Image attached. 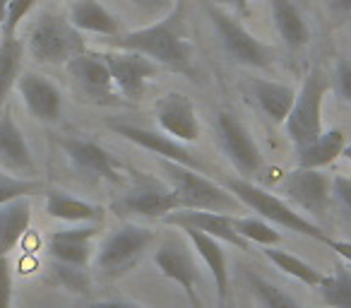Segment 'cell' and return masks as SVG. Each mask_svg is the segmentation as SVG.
<instances>
[{
  "label": "cell",
  "mask_w": 351,
  "mask_h": 308,
  "mask_svg": "<svg viewBox=\"0 0 351 308\" xmlns=\"http://www.w3.org/2000/svg\"><path fill=\"white\" fill-rule=\"evenodd\" d=\"M58 147L68 157L70 167L84 178L92 181H106V183H125L130 178V171L113 157L106 147L99 142L89 140L82 135H63L58 137Z\"/></svg>",
  "instance_id": "obj_9"
},
{
  "label": "cell",
  "mask_w": 351,
  "mask_h": 308,
  "mask_svg": "<svg viewBox=\"0 0 351 308\" xmlns=\"http://www.w3.org/2000/svg\"><path fill=\"white\" fill-rule=\"evenodd\" d=\"M164 224L183 229V226H193V229L202 231L207 236H215L221 244H229L239 250H250V244L236 231L234 215H224V212H207V210H176L169 217H164Z\"/></svg>",
  "instance_id": "obj_18"
},
{
  "label": "cell",
  "mask_w": 351,
  "mask_h": 308,
  "mask_svg": "<svg viewBox=\"0 0 351 308\" xmlns=\"http://www.w3.org/2000/svg\"><path fill=\"white\" fill-rule=\"evenodd\" d=\"M0 308H12V265H10V258H0Z\"/></svg>",
  "instance_id": "obj_39"
},
{
  "label": "cell",
  "mask_w": 351,
  "mask_h": 308,
  "mask_svg": "<svg viewBox=\"0 0 351 308\" xmlns=\"http://www.w3.org/2000/svg\"><path fill=\"white\" fill-rule=\"evenodd\" d=\"M181 231L191 241L193 250L202 260V265L210 270L212 279H215L217 301H219V306H224L226 298H229V263H226V253L221 248V241H217L215 236L202 234V231L193 229V226H183Z\"/></svg>",
  "instance_id": "obj_21"
},
{
  "label": "cell",
  "mask_w": 351,
  "mask_h": 308,
  "mask_svg": "<svg viewBox=\"0 0 351 308\" xmlns=\"http://www.w3.org/2000/svg\"><path fill=\"white\" fill-rule=\"evenodd\" d=\"M341 157H344V159H349V162H351V142H346L344 152H341Z\"/></svg>",
  "instance_id": "obj_45"
},
{
  "label": "cell",
  "mask_w": 351,
  "mask_h": 308,
  "mask_svg": "<svg viewBox=\"0 0 351 308\" xmlns=\"http://www.w3.org/2000/svg\"><path fill=\"white\" fill-rule=\"evenodd\" d=\"M36 0H8V15L3 22V36L5 39H17V29L22 27V22L29 17V12L34 10Z\"/></svg>",
  "instance_id": "obj_35"
},
{
  "label": "cell",
  "mask_w": 351,
  "mask_h": 308,
  "mask_svg": "<svg viewBox=\"0 0 351 308\" xmlns=\"http://www.w3.org/2000/svg\"><path fill=\"white\" fill-rule=\"evenodd\" d=\"M322 244H327L346 265H351V241H337V239H330V236H327Z\"/></svg>",
  "instance_id": "obj_41"
},
{
  "label": "cell",
  "mask_w": 351,
  "mask_h": 308,
  "mask_svg": "<svg viewBox=\"0 0 351 308\" xmlns=\"http://www.w3.org/2000/svg\"><path fill=\"white\" fill-rule=\"evenodd\" d=\"M263 255H265V258H267L269 263H272L277 270H282V272H284V274H289V277L298 279V282L306 284V287H320L322 277H325V274H322L317 268H313L311 263L301 260L298 255L289 253V250L277 248V246H265Z\"/></svg>",
  "instance_id": "obj_29"
},
{
  "label": "cell",
  "mask_w": 351,
  "mask_h": 308,
  "mask_svg": "<svg viewBox=\"0 0 351 308\" xmlns=\"http://www.w3.org/2000/svg\"><path fill=\"white\" fill-rule=\"evenodd\" d=\"M130 5L140 15L152 17V20H161V17L173 10V0H130Z\"/></svg>",
  "instance_id": "obj_38"
},
{
  "label": "cell",
  "mask_w": 351,
  "mask_h": 308,
  "mask_svg": "<svg viewBox=\"0 0 351 308\" xmlns=\"http://www.w3.org/2000/svg\"><path fill=\"white\" fill-rule=\"evenodd\" d=\"M8 15V0H0V29H3V22H5Z\"/></svg>",
  "instance_id": "obj_44"
},
{
  "label": "cell",
  "mask_w": 351,
  "mask_h": 308,
  "mask_svg": "<svg viewBox=\"0 0 351 308\" xmlns=\"http://www.w3.org/2000/svg\"><path fill=\"white\" fill-rule=\"evenodd\" d=\"M332 89L344 104L351 106V60H339L332 75Z\"/></svg>",
  "instance_id": "obj_37"
},
{
  "label": "cell",
  "mask_w": 351,
  "mask_h": 308,
  "mask_svg": "<svg viewBox=\"0 0 351 308\" xmlns=\"http://www.w3.org/2000/svg\"><path fill=\"white\" fill-rule=\"evenodd\" d=\"M325 8L332 17H349L351 15V0H325Z\"/></svg>",
  "instance_id": "obj_42"
},
{
  "label": "cell",
  "mask_w": 351,
  "mask_h": 308,
  "mask_svg": "<svg viewBox=\"0 0 351 308\" xmlns=\"http://www.w3.org/2000/svg\"><path fill=\"white\" fill-rule=\"evenodd\" d=\"M41 191H44V181L41 178H25L0 169V205L17 200V198H32Z\"/></svg>",
  "instance_id": "obj_33"
},
{
  "label": "cell",
  "mask_w": 351,
  "mask_h": 308,
  "mask_svg": "<svg viewBox=\"0 0 351 308\" xmlns=\"http://www.w3.org/2000/svg\"><path fill=\"white\" fill-rule=\"evenodd\" d=\"M245 87H248L250 97L260 106V111L272 123H282L284 126L293 102H296V89L284 82H277V80H265V78H250L245 82Z\"/></svg>",
  "instance_id": "obj_22"
},
{
  "label": "cell",
  "mask_w": 351,
  "mask_h": 308,
  "mask_svg": "<svg viewBox=\"0 0 351 308\" xmlns=\"http://www.w3.org/2000/svg\"><path fill=\"white\" fill-rule=\"evenodd\" d=\"M154 118L161 132L173 140L191 145L200 140V118L191 97L181 92H169L154 104Z\"/></svg>",
  "instance_id": "obj_16"
},
{
  "label": "cell",
  "mask_w": 351,
  "mask_h": 308,
  "mask_svg": "<svg viewBox=\"0 0 351 308\" xmlns=\"http://www.w3.org/2000/svg\"><path fill=\"white\" fill-rule=\"evenodd\" d=\"M332 205L339 210V217L351 229V178L349 176L332 178Z\"/></svg>",
  "instance_id": "obj_36"
},
{
  "label": "cell",
  "mask_w": 351,
  "mask_h": 308,
  "mask_svg": "<svg viewBox=\"0 0 351 308\" xmlns=\"http://www.w3.org/2000/svg\"><path fill=\"white\" fill-rule=\"evenodd\" d=\"M272 8V20L277 27L279 39L284 41L289 51H303L311 41V29H308L303 12L293 0H269Z\"/></svg>",
  "instance_id": "obj_25"
},
{
  "label": "cell",
  "mask_w": 351,
  "mask_h": 308,
  "mask_svg": "<svg viewBox=\"0 0 351 308\" xmlns=\"http://www.w3.org/2000/svg\"><path fill=\"white\" fill-rule=\"evenodd\" d=\"M212 3H215V5H229L239 12H248V5H250V0H212Z\"/></svg>",
  "instance_id": "obj_43"
},
{
  "label": "cell",
  "mask_w": 351,
  "mask_h": 308,
  "mask_svg": "<svg viewBox=\"0 0 351 308\" xmlns=\"http://www.w3.org/2000/svg\"><path fill=\"white\" fill-rule=\"evenodd\" d=\"M330 87V78L320 65H313L303 78L301 89L296 92V102H293L291 111L284 121L287 137L293 142L296 150L311 145L325 130L322 128V102H325Z\"/></svg>",
  "instance_id": "obj_6"
},
{
  "label": "cell",
  "mask_w": 351,
  "mask_h": 308,
  "mask_svg": "<svg viewBox=\"0 0 351 308\" xmlns=\"http://www.w3.org/2000/svg\"><path fill=\"white\" fill-rule=\"evenodd\" d=\"M65 70L84 102L94 104V106H118L125 102L113 84L111 70H108L101 51H84V54L75 56L65 65Z\"/></svg>",
  "instance_id": "obj_10"
},
{
  "label": "cell",
  "mask_w": 351,
  "mask_h": 308,
  "mask_svg": "<svg viewBox=\"0 0 351 308\" xmlns=\"http://www.w3.org/2000/svg\"><path fill=\"white\" fill-rule=\"evenodd\" d=\"M284 196L313 222H320L330 215L332 207V178L320 169L298 167L284 181Z\"/></svg>",
  "instance_id": "obj_14"
},
{
  "label": "cell",
  "mask_w": 351,
  "mask_h": 308,
  "mask_svg": "<svg viewBox=\"0 0 351 308\" xmlns=\"http://www.w3.org/2000/svg\"><path fill=\"white\" fill-rule=\"evenodd\" d=\"M116 49L137 51L161 68L193 75V44L186 32L183 8H176L161 20L149 22L140 29L123 32L121 36H116Z\"/></svg>",
  "instance_id": "obj_1"
},
{
  "label": "cell",
  "mask_w": 351,
  "mask_h": 308,
  "mask_svg": "<svg viewBox=\"0 0 351 308\" xmlns=\"http://www.w3.org/2000/svg\"><path fill=\"white\" fill-rule=\"evenodd\" d=\"M217 140L224 152V157L234 164V169L241 174V178H253L255 174H260L265 159L260 152L255 137L250 135V130L234 116V113L221 111L217 116Z\"/></svg>",
  "instance_id": "obj_12"
},
{
  "label": "cell",
  "mask_w": 351,
  "mask_h": 308,
  "mask_svg": "<svg viewBox=\"0 0 351 308\" xmlns=\"http://www.w3.org/2000/svg\"><path fill=\"white\" fill-rule=\"evenodd\" d=\"M317 289L327 308H351V265L339 263L330 277H322Z\"/></svg>",
  "instance_id": "obj_31"
},
{
  "label": "cell",
  "mask_w": 351,
  "mask_h": 308,
  "mask_svg": "<svg viewBox=\"0 0 351 308\" xmlns=\"http://www.w3.org/2000/svg\"><path fill=\"white\" fill-rule=\"evenodd\" d=\"M25 44L20 39H0V113L5 111L8 97L22 75Z\"/></svg>",
  "instance_id": "obj_28"
},
{
  "label": "cell",
  "mask_w": 351,
  "mask_h": 308,
  "mask_svg": "<svg viewBox=\"0 0 351 308\" xmlns=\"http://www.w3.org/2000/svg\"><path fill=\"white\" fill-rule=\"evenodd\" d=\"M101 56L106 60L108 70H111V78L118 94L125 102H140L145 97L149 80H154L161 70L159 63L137 54V51L116 49V51H101Z\"/></svg>",
  "instance_id": "obj_13"
},
{
  "label": "cell",
  "mask_w": 351,
  "mask_h": 308,
  "mask_svg": "<svg viewBox=\"0 0 351 308\" xmlns=\"http://www.w3.org/2000/svg\"><path fill=\"white\" fill-rule=\"evenodd\" d=\"M226 188L239 198V202L243 207H248L250 212H255L258 217H263L265 222L279 226V229H289L293 234L311 236L315 241H325L327 234L317 222H313L311 217H306L303 212H298L287 198H279L274 193L265 191V188L255 186L253 181L241 176H226L224 181Z\"/></svg>",
  "instance_id": "obj_2"
},
{
  "label": "cell",
  "mask_w": 351,
  "mask_h": 308,
  "mask_svg": "<svg viewBox=\"0 0 351 308\" xmlns=\"http://www.w3.org/2000/svg\"><path fill=\"white\" fill-rule=\"evenodd\" d=\"M164 178L173 188L181 210H207V212H224V215H239L241 202L224 183L212 181L207 174L197 169L183 167V164L159 159Z\"/></svg>",
  "instance_id": "obj_3"
},
{
  "label": "cell",
  "mask_w": 351,
  "mask_h": 308,
  "mask_svg": "<svg viewBox=\"0 0 351 308\" xmlns=\"http://www.w3.org/2000/svg\"><path fill=\"white\" fill-rule=\"evenodd\" d=\"M51 272H53L56 282L68 289V292L84 294V296L92 292V279H89L87 268H73V265H63V263L51 260Z\"/></svg>",
  "instance_id": "obj_34"
},
{
  "label": "cell",
  "mask_w": 351,
  "mask_h": 308,
  "mask_svg": "<svg viewBox=\"0 0 351 308\" xmlns=\"http://www.w3.org/2000/svg\"><path fill=\"white\" fill-rule=\"evenodd\" d=\"M17 89L25 102L27 111L41 123H56L63 111V97L60 89L49 78L39 73H22L17 80Z\"/></svg>",
  "instance_id": "obj_20"
},
{
  "label": "cell",
  "mask_w": 351,
  "mask_h": 308,
  "mask_svg": "<svg viewBox=\"0 0 351 308\" xmlns=\"http://www.w3.org/2000/svg\"><path fill=\"white\" fill-rule=\"evenodd\" d=\"M106 126H108V130L125 137L128 142L152 152L154 157L166 159V162L183 164V167H191V169H197V171L207 174V169L197 162L195 154H191V150H188L183 142L173 140V137H169L166 132L152 130V128H142V126H132V123H118V121H108Z\"/></svg>",
  "instance_id": "obj_15"
},
{
  "label": "cell",
  "mask_w": 351,
  "mask_h": 308,
  "mask_svg": "<svg viewBox=\"0 0 351 308\" xmlns=\"http://www.w3.org/2000/svg\"><path fill=\"white\" fill-rule=\"evenodd\" d=\"M154 244H156L154 229L137 224V222H123L121 226H116L99 244L92 260L94 272L104 282H113V279L130 272Z\"/></svg>",
  "instance_id": "obj_4"
},
{
  "label": "cell",
  "mask_w": 351,
  "mask_h": 308,
  "mask_svg": "<svg viewBox=\"0 0 351 308\" xmlns=\"http://www.w3.org/2000/svg\"><path fill=\"white\" fill-rule=\"evenodd\" d=\"M32 226L29 198H17L0 205V258H10L15 246L25 239Z\"/></svg>",
  "instance_id": "obj_26"
},
{
  "label": "cell",
  "mask_w": 351,
  "mask_h": 308,
  "mask_svg": "<svg viewBox=\"0 0 351 308\" xmlns=\"http://www.w3.org/2000/svg\"><path fill=\"white\" fill-rule=\"evenodd\" d=\"M154 263L166 279L176 282L183 289L191 308H202L200 298V270L193 255L191 241H181L176 236H166L154 250Z\"/></svg>",
  "instance_id": "obj_11"
},
{
  "label": "cell",
  "mask_w": 351,
  "mask_h": 308,
  "mask_svg": "<svg viewBox=\"0 0 351 308\" xmlns=\"http://www.w3.org/2000/svg\"><path fill=\"white\" fill-rule=\"evenodd\" d=\"M46 215L53 220L68 222V224H101L104 210L94 202L80 200L65 191H46L44 193Z\"/></svg>",
  "instance_id": "obj_24"
},
{
  "label": "cell",
  "mask_w": 351,
  "mask_h": 308,
  "mask_svg": "<svg viewBox=\"0 0 351 308\" xmlns=\"http://www.w3.org/2000/svg\"><path fill=\"white\" fill-rule=\"evenodd\" d=\"M68 17L80 32L111 36V39L123 34L121 20H118L104 3H99V0H73V3H70Z\"/></svg>",
  "instance_id": "obj_23"
},
{
  "label": "cell",
  "mask_w": 351,
  "mask_h": 308,
  "mask_svg": "<svg viewBox=\"0 0 351 308\" xmlns=\"http://www.w3.org/2000/svg\"><path fill=\"white\" fill-rule=\"evenodd\" d=\"M130 188L111 202V210L123 220H161L181 210L173 188L166 181L142 171H130Z\"/></svg>",
  "instance_id": "obj_7"
},
{
  "label": "cell",
  "mask_w": 351,
  "mask_h": 308,
  "mask_svg": "<svg viewBox=\"0 0 351 308\" xmlns=\"http://www.w3.org/2000/svg\"><path fill=\"white\" fill-rule=\"evenodd\" d=\"M99 236V224H77L70 229L53 231L49 236V258L56 263L73 265V268H89L94 260V241Z\"/></svg>",
  "instance_id": "obj_17"
},
{
  "label": "cell",
  "mask_w": 351,
  "mask_h": 308,
  "mask_svg": "<svg viewBox=\"0 0 351 308\" xmlns=\"http://www.w3.org/2000/svg\"><path fill=\"white\" fill-rule=\"evenodd\" d=\"M207 15L217 29V36L221 41V49L229 56L231 63L243 65L253 70H274V49L260 41L255 34H250L234 15L221 10V5L207 3Z\"/></svg>",
  "instance_id": "obj_8"
},
{
  "label": "cell",
  "mask_w": 351,
  "mask_h": 308,
  "mask_svg": "<svg viewBox=\"0 0 351 308\" xmlns=\"http://www.w3.org/2000/svg\"><path fill=\"white\" fill-rule=\"evenodd\" d=\"M27 51L36 63L44 65H68L75 56L84 54L87 44L77 27L68 15L56 10H44L36 17L27 39Z\"/></svg>",
  "instance_id": "obj_5"
},
{
  "label": "cell",
  "mask_w": 351,
  "mask_h": 308,
  "mask_svg": "<svg viewBox=\"0 0 351 308\" xmlns=\"http://www.w3.org/2000/svg\"><path fill=\"white\" fill-rule=\"evenodd\" d=\"M234 226L250 246H277L282 241V234L277 231V226L265 222L263 217H243V215H234Z\"/></svg>",
  "instance_id": "obj_32"
},
{
  "label": "cell",
  "mask_w": 351,
  "mask_h": 308,
  "mask_svg": "<svg viewBox=\"0 0 351 308\" xmlns=\"http://www.w3.org/2000/svg\"><path fill=\"white\" fill-rule=\"evenodd\" d=\"M84 308H149V306H142V303L128 301V298H104V301L87 303Z\"/></svg>",
  "instance_id": "obj_40"
},
{
  "label": "cell",
  "mask_w": 351,
  "mask_h": 308,
  "mask_svg": "<svg viewBox=\"0 0 351 308\" xmlns=\"http://www.w3.org/2000/svg\"><path fill=\"white\" fill-rule=\"evenodd\" d=\"M0 167L17 176L36 178V162L10 108L0 113Z\"/></svg>",
  "instance_id": "obj_19"
},
{
  "label": "cell",
  "mask_w": 351,
  "mask_h": 308,
  "mask_svg": "<svg viewBox=\"0 0 351 308\" xmlns=\"http://www.w3.org/2000/svg\"><path fill=\"white\" fill-rule=\"evenodd\" d=\"M243 279H245V287H248L250 296L258 303V308H303L291 294L284 292L282 287L269 282L263 274L253 272V270H245Z\"/></svg>",
  "instance_id": "obj_30"
},
{
  "label": "cell",
  "mask_w": 351,
  "mask_h": 308,
  "mask_svg": "<svg viewBox=\"0 0 351 308\" xmlns=\"http://www.w3.org/2000/svg\"><path fill=\"white\" fill-rule=\"evenodd\" d=\"M346 147V135L341 128H330L322 130L311 145L298 147V167L303 169H322L335 164L341 157V152Z\"/></svg>",
  "instance_id": "obj_27"
}]
</instances>
